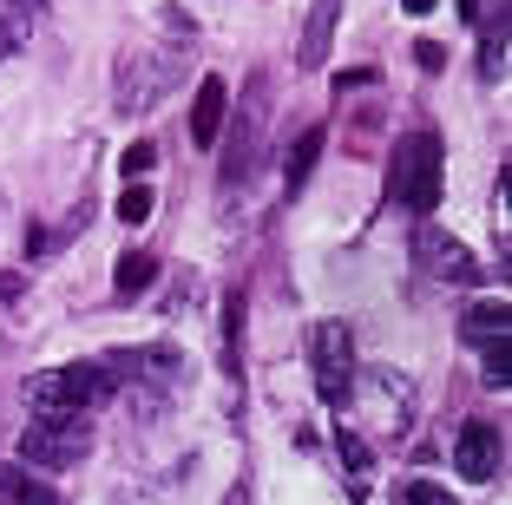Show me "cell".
I'll return each instance as SVG.
<instances>
[{"label": "cell", "mask_w": 512, "mask_h": 505, "mask_svg": "<svg viewBox=\"0 0 512 505\" xmlns=\"http://www.w3.org/2000/svg\"><path fill=\"white\" fill-rule=\"evenodd\" d=\"M499 427L493 420H467L460 427V440H453V473L473 479V486H486V479H499Z\"/></svg>", "instance_id": "52a82bcc"}, {"label": "cell", "mask_w": 512, "mask_h": 505, "mask_svg": "<svg viewBox=\"0 0 512 505\" xmlns=\"http://www.w3.org/2000/svg\"><path fill=\"white\" fill-rule=\"evenodd\" d=\"M316 158H322V125H309V132L289 145V164H283V191H289V197H302V184H309Z\"/></svg>", "instance_id": "7c38bea8"}, {"label": "cell", "mask_w": 512, "mask_h": 505, "mask_svg": "<svg viewBox=\"0 0 512 505\" xmlns=\"http://www.w3.org/2000/svg\"><path fill=\"white\" fill-rule=\"evenodd\" d=\"M506 335H512L506 296H486V302H473V309L460 315V342L467 348H506Z\"/></svg>", "instance_id": "ba28073f"}, {"label": "cell", "mask_w": 512, "mask_h": 505, "mask_svg": "<svg viewBox=\"0 0 512 505\" xmlns=\"http://www.w3.org/2000/svg\"><path fill=\"white\" fill-rule=\"evenodd\" d=\"M335 20H342V0H316V14H309V27H302V46H296V66H302V73H316V66H329Z\"/></svg>", "instance_id": "30bf717a"}, {"label": "cell", "mask_w": 512, "mask_h": 505, "mask_svg": "<svg viewBox=\"0 0 512 505\" xmlns=\"http://www.w3.org/2000/svg\"><path fill=\"white\" fill-rule=\"evenodd\" d=\"M335 446H342V473H348V492L355 499H368V473H375V453H368V440L355 427L335 433Z\"/></svg>", "instance_id": "8fae6325"}, {"label": "cell", "mask_w": 512, "mask_h": 505, "mask_svg": "<svg viewBox=\"0 0 512 505\" xmlns=\"http://www.w3.org/2000/svg\"><path fill=\"white\" fill-rule=\"evenodd\" d=\"M86 453H92V420L86 414H46V420H33V427L20 433V460L27 466L66 473V466H79Z\"/></svg>", "instance_id": "3957f363"}, {"label": "cell", "mask_w": 512, "mask_h": 505, "mask_svg": "<svg viewBox=\"0 0 512 505\" xmlns=\"http://www.w3.org/2000/svg\"><path fill=\"white\" fill-rule=\"evenodd\" d=\"M394 505H460L447 486H434V479H401L394 486Z\"/></svg>", "instance_id": "9a60e30c"}, {"label": "cell", "mask_w": 512, "mask_h": 505, "mask_svg": "<svg viewBox=\"0 0 512 505\" xmlns=\"http://www.w3.org/2000/svg\"><path fill=\"white\" fill-rule=\"evenodd\" d=\"M27 33H33L27 14H7V7H0V60H14L20 46H27Z\"/></svg>", "instance_id": "2e32d148"}, {"label": "cell", "mask_w": 512, "mask_h": 505, "mask_svg": "<svg viewBox=\"0 0 512 505\" xmlns=\"http://www.w3.org/2000/svg\"><path fill=\"white\" fill-rule=\"evenodd\" d=\"M243 309H250V296L230 289L224 296V374L230 381H243Z\"/></svg>", "instance_id": "4fadbf2b"}, {"label": "cell", "mask_w": 512, "mask_h": 505, "mask_svg": "<svg viewBox=\"0 0 512 505\" xmlns=\"http://www.w3.org/2000/svg\"><path fill=\"white\" fill-rule=\"evenodd\" d=\"M486 14H493V0H460V20H467V27H480Z\"/></svg>", "instance_id": "cb8c5ba5"}, {"label": "cell", "mask_w": 512, "mask_h": 505, "mask_svg": "<svg viewBox=\"0 0 512 505\" xmlns=\"http://www.w3.org/2000/svg\"><path fill=\"white\" fill-rule=\"evenodd\" d=\"M335 86H342V92H355V86H375V73H368V66H348V73H335Z\"/></svg>", "instance_id": "603a6c76"}, {"label": "cell", "mask_w": 512, "mask_h": 505, "mask_svg": "<svg viewBox=\"0 0 512 505\" xmlns=\"http://www.w3.org/2000/svg\"><path fill=\"white\" fill-rule=\"evenodd\" d=\"M20 289H27V276H14V269H7V276H0V302H14Z\"/></svg>", "instance_id": "4316f807"}, {"label": "cell", "mask_w": 512, "mask_h": 505, "mask_svg": "<svg viewBox=\"0 0 512 505\" xmlns=\"http://www.w3.org/2000/svg\"><path fill=\"white\" fill-rule=\"evenodd\" d=\"M151 164H158V145H151V138H138V145L132 151H125V178H145V171H151Z\"/></svg>", "instance_id": "ffe728a7"}, {"label": "cell", "mask_w": 512, "mask_h": 505, "mask_svg": "<svg viewBox=\"0 0 512 505\" xmlns=\"http://www.w3.org/2000/svg\"><path fill=\"white\" fill-rule=\"evenodd\" d=\"M480 73H486V79H506V33H499V20L486 27V46H480Z\"/></svg>", "instance_id": "e0dca14e"}, {"label": "cell", "mask_w": 512, "mask_h": 505, "mask_svg": "<svg viewBox=\"0 0 512 505\" xmlns=\"http://www.w3.org/2000/svg\"><path fill=\"white\" fill-rule=\"evenodd\" d=\"M480 368L493 387H512V348H480Z\"/></svg>", "instance_id": "d6986e66"}, {"label": "cell", "mask_w": 512, "mask_h": 505, "mask_svg": "<svg viewBox=\"0 0 512 505\" xmlns=\"http://www.w3.org/2000/svg\"><path fill=\"white\" fill-rule=\"evenodd\" d=\"M151 283H158V256L151 250H125L119 256V296L132 302V296H145Z\"/></svg>", "instance_id": "5bb4252c"}, {"label": "cell", "mask_w": 512, "mask_h": 505, "mask_svg": "<svg viewBox=\"0 0 512 505\" xmlns=\"http://www.w3.org/2000/svg\"><path fill=\"white\" fill-rule=\"evenodd\" d=\"M237 112V125H224V184H243V171H250V151H256V125H263V73H250V86H243V105H230Z\"/></svg>", "instance_id": "8992f818"}, {"label": "cell", "mask_w": 512, "mask_h": 505, "mask_svg": "<svg viewBox=\"0 0 512 505\" xmlns=\"http://www.w3.org/2000/svg\"><path fill=\"white\" fill-rule=\"evenodd\" d=\"M119 381H112L106 361H66V368H40L27 374V401L40 414H92L99 401H112Z\"/></svg>", "instance_id": "6da1fadb"}, {"label": "cell", "mask_w": 512, "mask_h": 505, "mask_svg": "<svg viewBox=\"0 0 512 505\" xmlns=\"http://www.w3.org/2000/svg\"><path fill=\"white\" fill-rule=\"evenodd\" d=\"M414 66L440 73V66H447V46H440V40H421V46H414Z\"/></svg>", "instance_id": "7402d4cb"}, {"label": "cell", "mask_w": 512, "mask_h": 505, "mask_svg": "<svg viewBox=\"0 0 512 505\" xmlns=\"http://www.w3.org/2000/svg\"><path fill=\"white\" fill-rule=\"evenodd\" d=\"M14 492H20V473H14V466H0V505H14Z\"/></svg>", "instance_id": "d4e9b609"}, {"label": "cell", "mask_w": 512, "mask_h": 505, "mask_svg": "<svg viewBox=\"0 0 512 505\" xmlns=\"http://www.w3.org/2000/svg\"><path fill=\"white\" fill-rule=\"evenodd\" d=\"M224 505H250V479H237V486L224 492Z\"/></svg>", "instance_id": "83f0119b"}, {"label": "cell", "mask_w": 512, "mask_h": 505, "mask_svg": "<svg viewBox=\"0 0 512 505\" xmlns=\"http://www.w3.org/2000/svg\"><path fill=\"white\" fill-rule=\"evenodd\" d=\"M14 505H66L53 486H40V479H20V492H14Z\"/></svg>", "instance_id": "44dd1931"}, {"label": "cell", "mask_w": 512, "mask_h": 505, "mask_svg": "<svg viewBox=\"0 0 512 505\" xmlns=\"http://www.w3.org/2000/svg\"><path fill=\"white\" fill-rule=\"evenodd\" d=\"M414 256H421V269L434 283H480V256L460 237H447L440 223H421V230H414Z\"/></svg>", "instance_id": "5b68a950"}, {"label": "cell", "mask_w": 512, "mask_h": 505, "mask_svg": "<svg viewBox=\"0 0 512 505\" xmlns=\"http://www.w3.org/2000/svg\"><path fill=\"white\" fill-rule=\"evenodd\" d=\"M401 7H407L414 20H421V14H434V0H401Z\"/></svg>", "instance_id": "f1b7e54d"}, {"label": "cell", "mask_w": 512, "mask_h": 505, "mask_svg": "<svg viewBox=\"0 0 512 505\" xmlns=\"http://www.w3.org/2000/svg\"><path fill=\"white\" fill-rule=\"evenodd\" d=\"M224 125H230V86L211 73L204 86H197V105H191V138L211 151L217 138H224Z\"/></svg>", "instance_id": "9c48e42d"}, {"label": "cell", "mask_w": 512, "mask_h": 505, "mask_svg": "<svg viewBox=\"0 0 512 505\" xmlns=\"http://www.w3.org/2000/svg\"><path fill=\"white\" fill-rule=\"evenodd\" d=\"M0 7H7V14H27V20H40V7H46V0H0Z\"/></svg>", "instance_id": "484cf974"}, {"label": "cell", "mask_w": 512, "mask_h": 505, "mask_svg": "<svg viewBox=\"0 0 512 505\" xmlns=\"http://www.w3.org/2000/svg\"><path fill=\"white\" fill-rule=\"evenodd\" d=\"M440 191H447V158H440V132H407L394 145V171H388V204L407 210H440Z\"/></svg>", "instance_id": "7a4b0ae2"}, {"label": "cell", "mask_w": 512, "mask_h": 505, "mask_svg": "<svg viewBox=\"0 0 512 505\" xmlns=\"http://www.w3.org/2000/svg\"><path fill=\"white\" fill-rule=\"evenodd\" d=\"M119 217H125V223H145V217H151V191H145V178H138V184H125Z\"/></svg>", "instance_id": "ac0fdd59"}, {"label": "cell", "mask_w": 512, "mask_h": 505, "mask_svg": "<svg viewBox=\"0 0 512 505\" xmlns=\"http://www.w3.org/2000/svg\"><path fill=\"white\" fill-rule=\"evenodd\" d=\"M309 374H316V394L329 407H348L355 394V342H348V322H316L309 328Z\"/></svg>", "instance_id": "277c9868"}]
</instances>
